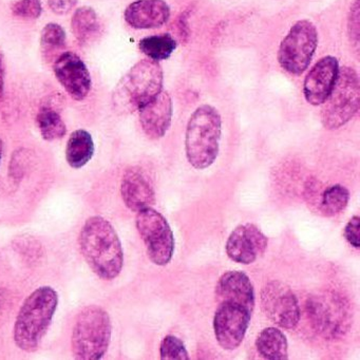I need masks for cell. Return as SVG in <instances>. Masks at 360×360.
I'll list each match as a JSON object with an SVG mask.
<instances>
[{
    "label": "cell",
    "instance_id": "6da1fadb",
    "mask_svg": "<svg viewBox=\"0 0 360 360\" xmlns=\"http://www.w3.org/2000/svg\"><path fill=\"white\" fill-rule=\"evenodd\" d=\"M216 297L214 336L223 349L231 351L241 345L250 326L255 307L254 286L242 271H227L217 283Z\"/></svg>",
    "mask_w": 360,
    "mask_h": 360
},
{
    "label": "cell",
    "instance_id": "7a4b0ae2",
    "mask_svg": "<svg viewBox=\"0 0 360 360\" xmlns=\"http://www.w3.org/2000/svg\"><path fill=\"white\" fill-rule=\"evenodd\" d=\"M84 258L92 271L104 280H112L123 269L124 252L121 240L112 225L102 217L86 221L79 233Z\"/></svg>",
    "mask_w": 360,
    "mask_h": 360
},
{
    "label": "cell",
    "instance_id": "3957f363",
    "mask_svg": "<svg viewBox=\"0 0 360 360\" xmlns=\"http://www.w3.org/2000/svg\"><path fill=\"white\" fill-rule=\"evenodd\" d=\"M58 304V292L50 286L37 288L24 301L14 324V341L20 349L26 352L39 349Z\"/></svg>",
    "mask_w": 360,
    "mask_h": 360
},
{
    "label": "cell",
    "instance_id": "277c9868",
    "mask_svg": "<svg viewBox=\"0 0 360 360\" xmlns=\"http://www.w3.org/2000/svg\"><path fill=\"white\" fill-rule=\"evenodd\" d=\"M222 134L220 113L210 105H202L191 115L186 128L185 149L189 164L206 169L217 160Z\"/></svg>",
    "mask_w": 360,
    "mask_h": 360
},
{
    "label": "cell",
    "instance_id": "5b68a950",
    "mask_svg": "<svg viewBox=\"0 0 360 360\" xmlns=\"http://www.w3.org/2000/svg\"><path fill=\"white\" fill-rule=\"evenodd\" d=\"M163 89V70L153 60L136 63L120 81L113 92V102L122 110H140Z\"/></svg>",
    "mask_w": 360,
    "mask_h": 360
},
{
    "label": "cell",
    "instance_id": "8992f818",
    "mask_svg": "<svg viewBox=\"0 0 360 360\" xmlns=\"http://www.w3.org/2000/svg\"><path fill=\"white\" fill-rule=\"evenodd\" d=\"M112 324L108 313L98 305L85 307L77 316L73 328V355L79 360L104 357L110 345Z\"/></svg>",
    "mask_w": 360,
    "mask_h": 360
},
{
    "label": "cell",
    "instance_id": "52a82bcc",
    "mask_svg": "<svg viewBox=\"0 0 360 360\" xmlns=\"http://www.w3.org/2000/svg\"><path fill=\"white\" fill-rule=\"evenodd\" d=\"M360 85L357 73L349 67L338 71L332 91L324 101L321 122L328 130L338 129L351 121L359 109Z\"/></svg>",
    "mask_w": 360,
    "mask_h": 360
},
{
    "label": "cell",
    "instance_id": "ba28073f",
    "mask_svg": "<svg viewBox=\"0 0 360 360\" xmlns=\"http://www.w3.org/2000/svg\"><path fill=\"white\" fill-rule=\"evenodd\" d=\"M318 46L315 25L307 20H299L290 28L278 51V62L290 75L304 72Z\"/></svg>",
    "mask_w": 360,
    "mask_h": 360
},
{
    "label": "cell",
    "instance_id": "9c48e42d",
    "mask_svg": "<svg viewBox=\"0 0 360 360\" xmlns=\"http://www.w3.org/2000/svg\"><path fill=\"white\" fill-rule=\"evenodd\" d=\"M136 225L151 262L159 266L167 265L174 256V237L165 217L146 207L138 212Z\"/></svg>",
    "mask_w": 360,
    "mask_h": 360
},
{
    "label": "cell",
    "instance_id": "30bf717a",
    "mask_svg": "<svg viewBox=\"0 0 360 360\" xmlns=\"http://www.w3.org/2000/svg\"><path fill=\"white\" fill-rule=\"evenodd\" d=\"M307 315L316 332L328 339L345 335L349 326L347 303L335 292L311 296L307 303Z\"/></svg>",
    "mask_w": 360,
    "mask_h": 360
},
{
    "label": "cell",
    "instance_id": "8fae6325",
    "mask_svg": "<svg viewBox=\"0 0 360 360\" xmlns=\"http://www.w3.org/2000/svg\"><path fill=\"white\" fill-rule=\"evenodd\" d=\"M261 307L273 323L294 330L300 321L298 299L286 284L271 281L261 290Z\"/></svg>",
    "mask_w": 360,
    "mask_h": 360
},
{
    "label": "cell",
    "instance_id": "7c38bea8",
    "mask_svg": "<svg viewBox=\"0 0 360 360\" xmlns=\"http://www.w3.org/2000/svg\"><path fill=\"white\" fill-rule=\"evenodd\" d=\"M54 75L72 100L82 102L91 90V75L85 63L73 52L60 54L53 65Z\"/></svg>",
    "mask_w": 360,
    "mask_h": 360
},
{
    "label": "cell",
    "instance_id": "4fadbf2b",
    "mask_svg": "<svg viewBox=\"0 0 360 360\" xmlns=\"http://www.w3.org/2000/svg\"><path fill=\"white\" fill-rule=\"evenodd\" d=\"M267 238L256 225L242 224L236 227L225 245L227 256L237 263L252 264L264 254Z\"/></svg>",
    "mask_w": 360,
    "mask_h": 360
},
{
    "label": "cell",
    "instance_id": "5bb4252c",
    "mask_svg": "<svg viewBox=\"0 0 360 360\" xmlns=\"http://www.w3.org/2000/svg\"><path fill=\"white\" fill-rule=\"evenodd\" d=\"M338 71V60L334 56H326L316 63L303 84V94L309 104H323L334 87Z\"/></svg>",
    "mask_w": 360,
    "mask_h": 360
},
{
    "label": "cell",
    "instance_id": "9a60e30c",
    "mask_svg": "<svg viewBox=\"0 0 360 360\" xmlns=\"http://www.w3.org/2000/svg\"><path fill=\"white\" fill-rule=\"evenodd\" d=\"M141 125L151 139H161L169 129L172 117V101L169 94L161 91L139 110Z\"/></svg>",
    "mask_w": 360,
    "mask_h": 360
},
{
    "label": "cell",
    "instance_id": "2e32d148",
    "mask_svg": "<svg viewBox=\"0 0 360 360\" xmlns=\"http://www.w3.org/2000/svg\"><path fill=\"white\" fill-rule=\"evenodd\" d=\"M124 203L132 212H140L155 204V195L150 181L141 168L126 170L121 183Z\"/></svg>",
    "mask_w": 360,
    "mask_h": 360
},
{
    "label": "cell",
    "instance_id": "e0dca14e",
    "mask_svg": "<svg viewBox=\"0 0 360 360\" xmlns=\"http://www.w3.org/2000/svg\"><path fill=\"white\" fill-rule=\"evenodd\" d=\"M124 18L138 30L160 28L169 20V6L164 0H136L126 8Z\"/></svg>",
    "mask_w": 360,
    "mask_h": 360
},
{
    "label": "cell",
    "instance_id": "ac0fdd59",
    "mask_svg": "<svg viewBox=\"0 0 360 360\" xmlns=\"http://www.w3.org/2000/svg\"><path fill=\"white\" fill-rule=\"evenodd\" d=\"M94 155V142L91 134L84 129L71 134L66 147V160L75 169L84 167Z\"/></svg>",
    "mask_w": 360,
    "mask_h": 360
},
{
    "label": "cell",
    "instance_id": "d6986e66",
    "mask_svg": "<svg viewBox=\"0 0 360 360\" xmlns=\"http://www.w3.org/2000/svg\"><path fill=\"white\" fill-rule=\"evenodd\" d=\"M256 347L264 359H288V339L277 328H266L261 330L256 339Z\"/></svg>",
    "mask_w": 360,
    "mask_h": 360
},
{
    "label": "cell",
    "instance_id": "ffe728a7",
    "mask_svg": "<svg viewBox=\"0 0 360 360\" xmlns=\"http://www.w3.org/2000/svg\"><path fill=\"white\" fill-rule=\"evenodd\" d=\"M73 35L81 45H86L98 37L101 30L98 14L90 7H81L71 20Z\"/></svg>",
    "mask_w": 360,
    "mask_h": 360
},
{
    "label": "cell",
    "instance_id": "44dd1931",
    "mask_svg": "<svg viewBox=\"0 0 360 360\" xmlns=\"http://www.w3.org/2000/svg\"><path fill=\"white\" fill-rule=\"evenodd\" d=\"M37 124L44 140H60L67 132L66 124L58 111L51 107H41L37 115Z\"/></svg>",
    "mask_w": 360,
    "mask_h": 360
},
{
    "label": "cell",
    "instance_id": "7402d4cb",
    "mask_svg": "<svg viewBox=\"0 0 360 360\" xmlns=\"http://www.w3.org/2000/svg\"><path fill=\"white\" fill-rule=\"evenodd\" d=\"M141 51L150 60H163L170 58L176 48V41L170 34L145 37L139 44Z\"/></svg>",
    "mask_w": 360,
    "mask_h": 360
},
{
    "label": "cell",
    "instance_id": "603a6c76",
    "mask_svg": "<svg viewBox=\"0 0 360 360\" xmlns=\"http://www.w3.org/2000/svg\"><path fill=\"white\" fill-rule=\"evenodd\" d=\"M349 193L342 185H333L324 191L320 202V212L326 217L336 216L345 210Z\"/></svg>",
    "mask_w": 360,
    "mask_h": 360
},
{
    "label": "cell",
    "instance_id": "cb8c5ba5",
    "mask_svg": "<svg viewBox=\"0 0 360 360\" xmlns=\"http://www.w3.org/2000/svg\"><path fill=\"white\" fill-rule=\"evenodd\" d=\"M41 46L46 58L56 53L66 46V32L60 25L50 22L44 27L41 35Z\"/></svg>",
    "mask_w": 360,
    "mask_h": 360
},
{
    "label": "cell",
    "instance_id": "d4e9b609",
    "mask_svg": "<svg viewBox=\"0 0 360 360\" xmlns=\"http://www.w3.org/2000/svg\"><path fill=\"white\" fill-rule=\"evenodd\" d=\"M160 355L163 360H188V352L184 343L176 336H166L160 347Z\"/></svg>",
    "mask_w": 360,
    "mask_h": 360
},
{
    "label": "cell",
    "instance_id": "484cf974",
    "mask_svg": "<svg viewBox=\"0 0 360 360\" xmlns=\"http://www.w3.org/2000/svg\"><path fill=\"white\" fill-rule=\"evenodd\" d=\"M11 11L16 18L37 20L43 13V5L41 0H16Z\"/></svg>",
    "mask_w": 360,
    "mask_h": 360
},
{
    "label": "cell",
    "instance_id": "4316f807",
    "mask_svg": "<svg viewBox=\"0 0 360 360\" xmlns=\"http://www.w3.org/2000/svg\"><path fill=\"white\" fill-rule=\"evenodd\" d=\"M359 229L360 217L356 214V216L352 217V218L349 219L345 229V239L355 248H359L360 246Z\"/></svg>",
    "mask_w": 360,
    "mask_h": 360
},
{
    "label": "cell",
    "instance_id": "83f0119b",
    "mask_svg": "<svg viewBox=\"0 0 360 360\" xmlns=\"http://www.w3.org/2000/svg\"><path fill=\"white\" fill-rule=\"evenodd\" d=\"M359 0H355L349 11V32L351 39L356 43L359 41Z\"/></svg>",
    "mask_w": 360,
    "mask_h": 360
},
{
    "label": "cell",
    "instance_id": "f1b7e54d",
    "mask_svg": "<svg viewBox=\"0 0 360 360\" xmlns=\"http://www.w3.org/2000/svg\"><path fill=\"white\" fill-rule=\"evenodd\" d=\"M27 161H28L27 150H18L14 153L11 163V174L13 178H22L26 169Z\"/></svg>",
    "mask_w": 360,
    "mask_h": 360
},
{
    "label": "cell",
    "instance_id": "f546056e",
    "mask_svg": "<svg viewBox=\"0 0 360 360\" xmlns=\"http://www.w3.org/2000/svg\"><path fill=\"white\" fill-rule=\"evenodd\" d=\"M77 1V0H48V6L56 15H65L75 8Z\"/></svg>",
    "mask_w": 360,
    "mask_h": 360
},
{
    "label": "cell",
    "instance_id": "4dcf8cb0",
    "mask_svg": "<svg viewBox=\"0 0 360 360\" xmlns=\"http://www.w3.org/2000/svg\"><path fill=\"white\" fill-rule=\"evenodd\" d=\"M5 58H4L3 51L0 49V98L3 96L4 90H5Z\"/></svg>",
    "mask_w": 360,
    "mask_h": 360
},
{
    "label": "cell",
    "instance_id": "1f68e13d",
    "mask_svg": "<svg viewBox=\"0 0 360 360\" xmlns=\"http://www.w3.org/2000/svg\"><path fill=\"white\" fill-rule=\"evenodd\" d=\"M4 144L3 141L0 140V162H1V158H3Z\"/></svg>",
    "mask_w": 360,
    "mask_h": 360
}]
</instances>
